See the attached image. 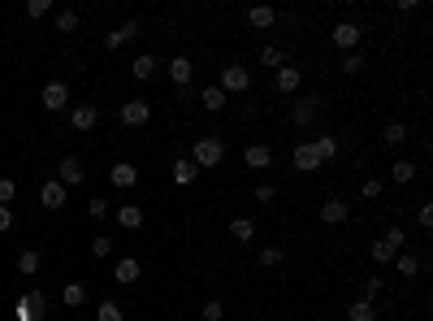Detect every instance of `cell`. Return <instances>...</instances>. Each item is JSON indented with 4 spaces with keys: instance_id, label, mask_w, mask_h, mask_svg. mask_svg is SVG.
<instances>
[{
    "instance_id": "1",
    "label": "cell",
    "mask_w": 433,
    "mask_h": 321,
    "mask_svg": "<svg viewBox=\"0 0 433 321\" xmlns=\"http://www.w3.org/2000/svg\"><path fill=\"white\" fill-rule=\"evenodd\" d=\"M226 160V143L221 139H195V148H191V165L195 169H213Z\"/></svg>"
},
{
    "instance_id": "2",
    "label": "cell",
    "mask_w": 433,
    "mask_h": 321,
    "mask_svg": "<svg viewBox=\"0 0 433 321\" xmlns=\"http://www.w3.org/2000/svg\"><path fill=\"white\" fill-rule=\"evenodd\" d=\"M217 87L226 91V95H243V91H251V70L247 66H226Z\"/></svg>"
},
{
    "instance_id": "3",
    "label": "cell",
    "mask_w": 433,
    "mask_h": 321,
    "mask_svg": "<svg viewBox=\"0 0 433 321\" xmlns=\"http://www.w3.org/2000/svg\"><path fill=\"white\" fill-rule=\"evenodd\" d=\"M117 118H122V126L139 131V126H148V122H152V104H148V100H126V104L117 109Z\"/></svg>"
},
{
    "instance_id": "4",
    "label": "cell",
    "mask_w": 433,
    "mask_h": 321,
    "mask_svg": "<svg viewBox=\"0 0 433 321\" xmlns=\"http://www.w3.org/2000/svg\"><path fill=\"white\" fill-rule=\"evenodd\" d=\"M39 100H44V109H48V113H61V109L70 104V87L61 83V78H52V83H44Z\"/></svg>"
},
{
    "instance_id": "5",
    "label": "cell",
    "mask_w": 433,
    "mask_h": 321,
    "mask_svg": "<svg viewBox=\"0 0 433 321\" xmlns=\"http://www.w3.org/2000/svg\"><path fill=\"white\" fill-rule=\"evenodd\" d=\"M139 30H143V22H122V26H113V30H108V35H104V48H113V53H117V48H126V44H131V39H139Z\"/></svg>"
},
{
    "instance_id": "6",
    "label": "cell",
    "mask_w": 433,
    "mask_h": 321,
    "mask_svg": "<svg viewBox=\"0 0 433 321\" xmlns=\"http://www.w3.org/2000/svg\"><path fill=\"white\" fill-rule=\"evenodd\" d=\"M291 165H295L299 174H312V169H320V156H316V148H312V139H303L299 148L291 152Z\"/></svg>"
},
{
    "instance_id": "7",
    "label": "cell",
    "mask_w": 433,
    "mask_h": 321,
    "mask_svg": "<svg viewBox=\"0 0 433 321\" xmlns=\"http://www.w3.org/2000/svg\"><path fill=\"white\" fill-rule=\"evenodd\" d=\"M329 39H334V48H338V53H356V44H360V26H356V22H338Z\"/></svg>"
},
{
    "instance_id": "8",
    "label": "cell",
    "mask_w": 433,
    "mask_h": 321,
    "mask_svg": "<svg viewBox=\"0 0 433 321\" xmlns=\"http://www.w3.org/2000/svg\"><path fill=\"white\" fill-rule=\"evenodd\" d=\"M66 200H70V187H61L57 178H48V183L39 187V204H44V208H66Z\"/></svg>"
},
{
    "instance_id": "9",
    "label": "cell",
    "mask_w": 433,
    "mask_h": 321,
    "mask_svg": "<svg viewBox=\"0 0 433 321\" xmlns=\"http://www.w3.org/2000/svg\"><path fill=\"white\" fill-rule=\"evenodd\" d=\"M87 178V174H83V160H78V156H61V169H57V183L61 187H78V183H83Z\"/></svg>"
},
{
    "instance_id": "10",
    "label": "cell",
    "mask_w": 433,
    "mask_h": 321,
    "mask_svg": "<svg viewBox=\"0 0 433 321\" xmlns=\"http://www.w3.org/2000/svg\"><path fill=\"white\" fill-rule=\"evenodd\" d=\"M347 217H351L347 200H338V196H334V200H325V204H320V221H325V226H343Z\"/></svg>"
},
{
    "instance_id": "11",
    "label": "cell",
    "mask_w": 433,
    "mask_h": 321,
    "mask_svg": "<svg viewBox=\"0 0 433 321\" xmlns=\"http://www.w3.org/2000/svg\"><path fill=\"white\" fill-rule=\"evenodd\" d=\"M108 183H113V187H122V191H131V187L139 183V169L131 165V160H117V165L108 169Z\"/></svg>"
},
{
    "instance_id": "12",
    "label": "cell",
    "mask_w": 433,
    "mask_h": 321,
    "mask_svg": "<svg viewBox=\"0 0 433 321\" xmlns=\"http://www.w3.org/2000/svg\"><path fill=\"white\" fill-rule=\"evenodd\" d=\"M139 274H143V265L135 261V256H122V261L113 265V282H122V286H131V282H139Z\"/></svg>"
},
{
    "instance_id": "13",
    "label": "cell",
    "mask_w": 433,
    "mask_h": 321,
    "mask_svg": "<svg viewBox=\"0 0 433 321\" xmlns=\"http://www.w3.org/2000/svg\"><path fill=\"white\" fill-rule=\"evenodd\" d=\"M70 122H74V131H95V126H100V109L95 104H78L70 113Z\"/></svg>"
},
{
    "instance_id": "14",
    "label": "cell",
    "mask_w": 433,
    "mask_h": 321,
    "mask_svg": "<svg viewBox=\"0 0 433 321\" xmlns=\"http://www.w3.org/2000/svg\"><path fill=\"white\" fill-rule=\"evenodd\" d=\"M113 217H117L122 230H139V226H143V208H139V204H117Z\"/></svg>"
},
{
    "instance_id": "15",
    "label": "cell",
    "mask_w": 433,
    "mask_h": 321,
    "mask_svg": "<svg viewBox=\"0 0 433 321\" xmlns=\"http://www.w3.org/2000/svg\"><path fill=\"white\" fill-rule=\"evenodd\" d=\"M273 83H278V91H286V95H291V91H299V87H303V70H295V66H282V70L273 74Z\"/></svg>"
},
{
    "instance_id": "16",
    "label": "cell",
    "mask_w": 433,
    "mask_h": 321,
    "mask_svg": "<svg viewBox=\"0 0 433 321\" xmlns=\"http://www.w3.org/2000/svg\"><path fill=\"white\" fill-rule=\"evenodd\" d=\"M91 295H87V286L83 282H66L61 286V304H66V309H83Z\"/></svg>"
},
{
    "instance_id": "17",
    "label": "cell",
    "mask_w": 433,
    "mask_h": 321,
    "mask_svg": "<svg viewBox=\"0 0 433 321\" xmlns=\"http://www.w3.org/2000/svg\"><path fill=\"white\" fill-rule=\"evenodd\" d=\"M173 183H178V187H191V183H195L200 178V169L195 165H191V156H178V160H173Z\"/></svg>"
},
{
    "instance_id": "18",
    "label": "cell",
    "mask_w": 433,
    "mask_h": 321,
    "mask_svg": "<svg viewBox=\"0 0 433 321\" xmlns=\"http://www.w3.org/2000/svg\"><path fill=\"white\" fill-rule=\"evenodd\" d=\"M191 74H195L191 57H173V61H169V78H173L178 87H191Z\"/></svg>"
},
{
    "instance_id": "19",
    "label": "cell",
    "mask_w": 433,
    "mask_h": 321,
    "mask_svg": "<svg viewBox=\"0 0 433 321\" xmlns=\"http://www.w3.org/2000/svg\"><path fill=\"white\" fill-rule=\"evenodd\" d=\"M200 104L208 109V113H221V109L230 104V95L221 91V87H204V91H200Z\"/></svg>"
},
{
    "instance_id": "20",
    "label": "cell",
    "mask_w": 433,
    "mask_h": 321,
    "mask_svg": "<svg viewBox=\"0 0 433 321\" xmlns=\"http://www.w3.org/2000/svg\"><path fill=\"white\" fill-rule=\"evenodd\" d=\"M243 160L251 169H269V160H273V152L264 148V143H247V152H243Z\"/></svg>"
},
{
    "instance_id": "21",
    "label": "cell",
    "mask_w": 433,
    "mask_h": 321,
    "mask_svg": "<svg viewBox=\"0 0 433 321\" xmlns=\"http://www.w3.org/2000/svg\"><path fill=\"white\" fill-rule=\"evenodd\" d=\"M156 66H160V61H156L152 53H139V57H135V66H131V74L139 78V83H148V78L156 74Z\"/></svg>"
},
{
    "instance_id": "22",
    "label": "cell",
    "mask_w": 433,
    "mask_h": 321,
    "mask_svg": "<svg viewBox=\"0 0 433 321\" xmlns=\"http://www.w3.org/2000/svg\"><path fill=\"white\" fill-rule=\"evenodd\" d=\"M78 26H83V13L78 9H61L57 13V35H74Z\"/></svg>"
},
{
    "instance_id": "23",
    "label": "cell",
    "mask_w": 433,
    "mask_h": 321,
    "mask_svg": "<svg viewBox=\"0 0 433 321\" xmlns=\"http://www.w3.org/2000/svg\"><path fill=\"white\" fill-rule=\"evenodd\" d=\"M377 309H373V300H351L347 304V321H373Z\"/></svg>"
},
{
    "instance_id": "24",
    "label": "cell",
    "mask_w": 433,
    "mask_h": 321,
    "mask_svg": "<svg viewBox=\"0 0 433 321\" xmlns=\"http://www.w3.org/2000/svg\"><path fill=\"white\" fill-rule=\"evenodd\" d=\"M95 321H126V309L117 300H100L95 304Z\"/></svg>"
},
{
    "instance_id": "25",
    "label": "cell",
    "mask_w": 433,
    "mask_h": 321,
    "mask_svg": "<svg viewBox=\"0 0 433 321\" xmlns=\"http://www.w3.org/2000/svg\"><path fill=\"white\" fill-rule=\"evenodd\" d=\"M312 148H316V156H320V165H325V160L338 156V139H334V135H316Z\"/></svg>"
},
{
    "instance_id": "26",
    "label": "cell",
    "mask_w": 433,
    "mask_h": 321,
    "mask_svg": "<svg viewBox=\"0 0 433 321\" xmlns=\"http://www.w3.org/2000/svg\"><path fill=\"white\" fill-rule=\"evenodd\" d=\"M381 143H386V148H403V143H407V126L403 122H390L386 131H381Z\"/></svg>"
},
{
    "instance_id": "27",
    "label": "cell",
    "mask_w": 433,
    "mask_h": 321,
    "mask_svg": "<svg viewBox=\"0 0 433 321\" xmlns=\"http://www.w3.org/2000/svg\"><path fill=\"white\" fill-rule=\"evenodd\" d=\"M416 174H421V169H416L412 160H394V169H390V183L407 187V183H416Z\"/></svg>"
},
{
    "instance_id": "28",
    "label": "cell",
    "mask_w": 433,
    "mask_h": 321,
    "mask_svg": "<svg viewBox=\"0 0 433 321\" xmlns=\"http://www.w3.org/2000/svg\"><path fill=\"white\" fill-rule=\"evenodd\" d=\"M39 265H44V256H39L35 248H26V252H18V269H22V274H26V278H35V274H39Z\"/></svg>"
},
{
    "instance_id": "29",
    "label": "cell",
    "mask_w": 433,
    "mask_h": 321,
    "mask_svg": "<svg viewBox=\"0 0 433 321\" xmlns=\"http://www.w3.org/2000/svg\"><path fill=\"white\" fill-rule=\"evenodd\" d=\"M230 235L238 239V244H251V239H256V221L251 217H234L230 221Z\"/></svg>"
},
{
    "instance_id": "30",
    "label": "cell",
    "mask_w": 433,
    "mask_h": 321,
    "mask_svg": "<svg viewBox=\"0 0 433 321\" xmlns=\"http://www.w3.org/2000/svg\"><path fill=\"white\" fill-rule=\"evenodd\" d=\"M394 269H398L403 278H416V274H421V261H416L412 252H398V256H394Z\"/></svg>"
},
{
    "instance_id": "31",
    "label": "cell",
    "mask_w": 433,
    "mask_h": 321,
    "mask_svg": "<svg viewBox=\"0 0 433 321\" xmlns=\"http://www.w3.org/2000/svg\"><path fill=\"white\" fill-rule=\"evenodd\" d=\"M312 104H316V100H299V104L291 109V122H295V126H312V118H316Z\"/></svg>"
},
{
    "instance_id": "32",
    "label": "cell",
    "mask_w": 433,
    "mask_h": 321,
    "mask_svg": "<svg viewBox=\"0 0 433 321\" xmlns=\"http://www.w3.org/2000/svg\"><path fill=\"white\" fill-rule=\"evenodd\" d=\"M273 18H278V13H273V9H269V5H256V9L247 13V22H251L256 30H264V26H273Z\"/></svg>"
},
{
    "instance_id": "33",
    "label": "cell",
    "mask_w": 433,
    "mask_h": 321,
    "mask_svg": "<svg viewBox=\"0 0 433 321\" xmlns=\"http://www.w3.org/2000/svg\"><path fill=\"white\" fill-rule=\"evenodd\" d=\"M200 321H226V304L221 300H204L200 304Z\"/></svg>"
},
{
    "instance_id": "34",
    "label": "cell",
    "mask_w": 433,
    "mask_h": 321,
    "mask_svg": "<svg viewBox=\"0 0 433 321\" xmlns=\"http://www.w3.org/2000/svg\"><path fill=\"white\" fill-rule=\"evenodd\" d=\"M260 66H264V70H282V48L264 44V48H260Z\"/></svg>"
},
{
    "instance_id": "35",
    "label": "cell",
    "mask_w": 433,
    "mask_h": 321,
    "mask_svg": "<svg viewBox=\"0 0 433 321\" xmlns=\"http://www.w3.org/2000/svg\"><path fill=\"white\" fill-rule=\"evenodd\" d=\"M282 261H286V252H282V248H273V244L260 248V265H264V269H278Z\"/></svg>"
},
{
    "instance_id": "36",
    "label": "cell",
    "mask_w": 433,
    "mask_h": 321,
    "mask_svg": "<svg viewBox=\"0 0 433 321\" xmlns=\"http://www.w3.org/2000/svg\"><path fill=\"white\" fill-rule=\"evenodd\" d=\"M87 213H91V221H104L108 213H113V204H108V200H100V196H91V204H87Z\"/></svg>"
},
{
    "instance_id": "37",
    "label": "cell",
    "mask_w": 433,
    "mask_h": 321,
    "mask_svg": "<svg viewBox=\"0 0 433 321\" xmlns=\"http://www.w3.org/2000/svg\"><path fill=\"white\" fill-rule=\"evenodd\" d=\"M48 13H52V0H30V5H26V18H30V22L48 18Z\"/></svg>"
},
{
    "instance_id": "38",
    "label": "cell",
    "mask_w": 433,
    "mask_h": 321,
    "mask_svg": "<svg viewBox=\"0 0 433 321\" xmlns=\"http://www.w3.org/2000/svg\"><path fill=\"white\" fill-rule=\"evenodd\" d=\"M394 256H398V252H394V248L386 244V239H377V244H373V261H377V265H386V261H394Z\"/></svg>"
},
{
    "instance_id": "39",
    "label": "cell",
    "mask_w": 433,
    "mask_h": 321,
    "mask_svg": "<svg viewBox=\"0 0 433 321\" xmlns=\"http://www.w3.org/2000/svg\"><path fill=\"white\" fill-rule=\"evenodd\" d=\"M381 239H386V244H390L394 252H403V248H407V235H403V226H390V230L381 235Z\"/></svg>"
},
{
    "instance_id": "40",
    "label": "cell",
    "mask_w": 433,
    "mask_h": 321,
    "mask_svg": "<svg viewBox=\"0 0 433 321\" xmlns=\"http://www.w3.org/2000/svg\"><path fill=\"white\" fill-rule=\"evenodd\" d=\"M108 252H113V239H104V235H95L91 239V256H95V261H104V256Z\"/></svg>"
},
{
    "instance_id": "41",
    "label": "cell",
    "mask_w": 433,
    "mask_h": 321,
    "mask_svg": "<svg viewBox=\"0 0 433 321\" xmlns=\"http://www.w3.org/2000/svg\"><path fill=\"white\" fill-rule=\"evenodd\" d=\"M13 196H18V183H13V178H0V208H9Z\"/></svg>"
},
{
    "instance_id": "42",
    "label": "cell",
    "mask_w": 433,
    "mask_h": 321,
    "mask_svg": "<svg viewBox=\"0 0 433 321\" xmlns=\"http://www.w3.org/2000/svg\"><path fill=\"white\" fill-rule=\"evenodd\" d=\"M381 191H386V183H381V178H368V183L360 187V196H364V200H381Z\"/></svg>"
},
{
    "instance_id": "43",
    "label": "cell",
    "mask_w": 433,
    "mask_h": 321,
    "mask_svg": "<svg viewBox=\"0 0 433 321\" xmlns=\"http://www.w3.org/2000/svg\"><path fill=\"white\" fill-rule=\"evenodd\" d=\"M364 70V57L360 53H343V74H360Z\"/></svg>"
},
{
    "instance_id": "44",
    "label": "cell",
    "mask_w": 433,
    "mask_h": 321,
    "mask_svg": "<svg viewBox=\"0 0 433 321\" xmlns=\"http://www.w3.org/2000/svg\"><path fill=\"white\" fill-rule=\"evenodd\" d=\"M273 196H278L273 183H256V204H273Z\"/></svg>"
},
{
    "instance_id": "45",
    "label": "cell",
    "mask_w": 433,
    "mask_h": 321,
    "mask_svg": "<svg viewBox=\"0 0 433 321\" xmlns=\"http://www.w3.org/2000/svg\"><path fill=\"white\" fill-rule=\"evenodd\" d=\"M22 300H26V304H30V309H35V313L44 317V309H48V295H44V291H26Z\"/></svg>"
},
{
    "instance_id": "46",
    "label": "cell",
    "mask_w": 433,
    "mask_h": 321,
    "mask_svg": "<svg viewBox=\"0 0 433 321\" xmlns=\"http://www.w3.org/2000/svg\"><path fill=\"white\" fill-rule=\"evenodd\" d=\"M377 291H381V278H368V282H364V295H360V300H373Z\"/></svg>"
},
{
    "instance_id": "47",
    "label": "cell",
    "mask_w": 433,
    "mask_h": 321,
    "mask_svg": "<svg viewBox=\"0 0 433 321\" xmlns=\"http://www.w3.org/2000/svg\"><path fill=\"white\" fill-rule=\"evenodd\" d=\"M416 217H421V226L429 230L433 226V204H421V213H416Z\"/></svg>"
},
{
    "instance_id": "48",
    "label": "cell",
    "mask_w": 433,
    "mask_h": 321,
    "mask_svg": "<svg viewBox=\"0 0 433 321\" xmlns=\"http://www.w3.org/2000/svg\"><path fill=\"white\" fill-rule=\"evenodd\" d=\"M13 230V208H0V235Z\"/></svg>"
}]
</instances>
